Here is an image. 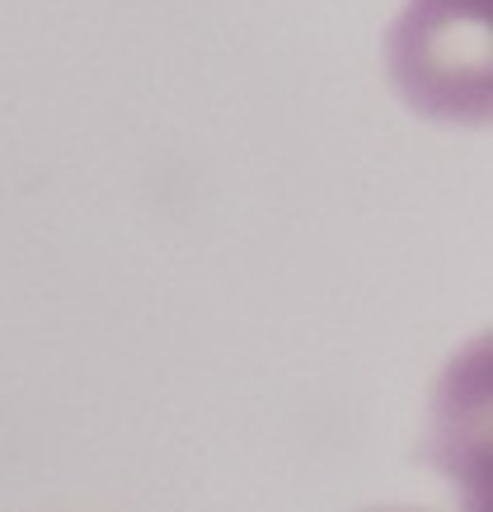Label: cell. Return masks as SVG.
I'll list each match as a JSON object with an SVG mask.
<instances>
[]
</instances>
